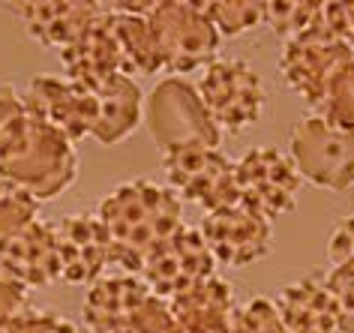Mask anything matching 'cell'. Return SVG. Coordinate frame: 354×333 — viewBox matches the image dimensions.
Instances as JSON below:
<instances>
[{"instance_id": "83f0119b", "label": "cell", "mask_w": 354, "mask_h": 333, "mask_svg": "<svg viewBox=\"0 0 354 333\" xmlns=\"http://www.w3.org/2000/svg\"><path fill=\"white\" fill-rule=\"evenodd\" d=\"M324 283L336 303V330L354 333V261L351 265H336L324 276Z\"/></svg>"}, {"instance_id": "f1b7e54d", "label": "cell", "mask_w": 354, "mask_h": 333, "mask_svg": "<svg viewBox=\"0 0 354 333\" xmlns=\"http://www.w3.org/2000/svg\"><path fill=\"white\" fill-rule=\"evenodd\" d=\"M30 306V288L0 267V333H10V327Z\"/></svg>"}, {"instance_id": "6da1fadb", "label": "cell", "mask_w": 354, "mask_h": 333, "mask_svg": "<svg viewBox=\"0 0 354 333\" xmlns=\"http://www.w3.org/2000/svg\"><path fill=\"white\" fill-rule=\"evenodd\" d=\"M96 216L111 238V267L138 276L150 249L180 229V198L153 180H129L102 196Z\"/></svg>"}, {"instance_id": "9a60e30c", "label": "cell", "mask_w": 354, "mask_h": 333, "mask_svg": "<svg viewBox=\"0 0 354 333\" xmlns=\"http://www.w3.org/2000/svg\"><path fill=\"white\" fill-rule=\"evenodd\" d=\"M10 10L24 21L28 33L39 46L55 48L60 55L105 12V3H93V0H37V3H12Z\"/></svg>"}, {"instance_id": "603a6c76", "label": "cell", "mask_w": 354, "mask_h": 333, "mask_svg": "<svg viewBox=\"0 0 354 333\" xmlns=\"http://www.w3.org/2000/svg\"><path fill=\"white\" fill-rule=\"evenodd\" d=\"M30 124L33 115L24 105V96L12 84H0V165L24 151Z\"/></svg>"}, {"instance_id": "4dcf8cb0", "label": "cell", "mask_w": 354, "mask_h": 333, "mask_svg": "<svg viewBox=\"0 0 354 333\" xmlns=\"http://www.w3.org/2000/svg\"><path fill=\"white\" fill-rule=\"evenodd\" d=\"M10 333H78V330H75L73 321L64 318V315L30 306V310L10 327Z\"/></svg>"}, {"instance_id": "9c48e42d", "label": "cell", "mask_w": 354, "mask_h": 333, "mask_svg": "<svg viewBox=\"0 0 354 333\" xmlns=\"http://www.w3.org/2000/svg\"><path fill=\"white\" fill-rule=\"evenodd\" d=\"M234 183L237 201L259 210L270 222L282 213H288L300 192V174L288 153L279 147H250L241 160H234Z\"/></svg>"}, {"instance_id": "ba28073f", "label": "cell", "mask_w": 354, "mask_h": 333, "mask_svg": "<svg viewBox=\"0 0 354 333\" xmlns=\"http://www.w3.org/2000/svg\"><path fill=\"white\" fill-rule=\"evenodd\" d=\"M162 171L168 189L177 198L201 204L210 213L216 207L234 204V160L219 153V147H180L162 153Z\"/></svg>"}, {"instance_id": "3957f363", "label": "cell", "mask_w": 354, "mask_h": 333, "mask_svg": "<svg viewBox=\"0 0 354 333\" xmlns=\"http://www.w3.org/2000/svg\"><path fill=\"white\" fill-rule=\"evenodd\" d=\"M150 28H153L159 64L174 78L196 73L201 66H210L216 60L223 37L210 24L201 10V3L189 0H162L150 10Z\"/></svg>"}, {"instance_id": "5b68a950", "label": "cell", "mask_w": 354, "mask_h": 333, "mask_svg": "<svg viewBox=\"0 0 354 333\" xmlns=\"http://www.w3.org/2000/svg\"><path fill=\"white\" fill-rule=\"evenodd\" d=\"M288 156L300 180L318 189L345 192L354 187V133L333 126L318 115L297 120L288 138Z\"/></svg>"}, {"instance_id": "1f68e13d", "label": "cell", "mask_w": 354, "mask_h": 333, "mask_svg": "<svg viewBox=\"0 0 354 333\" xmlns=\"http://www.w3.org/2000/svg\"><path fill=\"white\" fill-rule=\"evenodd\" d=\"M327 258L333 261V267L354 261V216H345L336 222L330 240H327Z\"/></svg>"}, {"instance_id": "2e32d148", "label": "cell", "mask_w": 354, "mask_h": 333, "mask_svg": "<svg viewBox=\"0 0 354 333\" xmlns=\"http://www.w3.org/2000/svg\"><path fill=\"white\" fill-rule=\"evenodd\" d=\"M96 99V117L91 138L100 144H120L145 120V93L129 75H109L96 84H87Z\"/></svg>"}, {"instance_id": "277c9868", "label": "cell", "mask_w": 354, "mask_h": 333, "mask_svg": "<svg viewBox=\"0 0 354 333\" xmlns=\"http://www.w3.org/2000/svg\"><path fill=\"white\" fill-rule=\"evenodd\" d=\"M78 178V153L75 144L55 126L33 117L28 144L19 156L0 165V180H10L37 201L57 198L73 187Z\"/></svg>"}, {"instance_id": "ac0fdd59", "label": "cell", "mask_w": 354, "mask_h": 333, "mask_svg": "<svg viewBox=\"0 0 354 333\" xmlns=\"http://www.w3.org/2000/svg\"><path fill=\"white\" fill-rule=\"evenodd\" d=\"M165 303L183 333H234V292L232 285L216 276Z\"/></svg>"}, {"instance_id": "e0dca14e", "label": "cell", "mask_w": 354, "mask_h": 333, "mask_svg": "<svg viewBox=\"0 0 354 333\" xmlns=\"http://www.w3.org/2000/svg\"><path fill=\"white\" fill-rule=\"evenodd\" d=\"M150 10L153 3H105V24H109L114 42L123 57V73L129 78L153 75L162 69L159 51L150 28Z\"/></svg>"}, {"instance_id": "484cf974", "label": "cell", "mask_w": 354, "mask_h": 333, "mask_svg": "<svg viewBox=\"0 0 354 333\" xmlns=\"http://www.w3.org/2000/svg\"><path fill=\"white\" fill-rule=\"evenodd\" d=\"M37 210L39 201L30 192H24L10 180H0V240L37 222Z\"/></svg>"}, {"instance_id": "d6a6232c", "label": "cell", "mask_w": 354, "mask_h": 333, "mask_svg": "<svg viewBox=\"0 0 354 333\" xmlns=\"http://www.w3.org/2000/svg\"><path fill=\"white\" fill-rule=\"evenodd\" d=\"M96 333H132V330H127V327H111V330H96Z\"/></svg>"}, {"instance_id": "7c38bea8", "label": "cell", "mask_w": 354, "mask_h": 333, "mask_svg": "<svg viewBox=\"0 0 354 333\" xmlns=\"http://www.w3.org/2000/svg\"><path fill=\"white\" fill-rule=\"evenodd\" d=\"M24 105L33 117H39L42 124L55 126L57 133H64L69 142L87 138L93 129L96 117V99L93 91L82 82L69 75H33L28 82V91L21 93Z\"/></svg>"}, {"instance_id": "4316f807", "label": "cell", "mask_w": 354, "mask_h": 333, "mask_svg": "<svg viewBox=\"0 0 354 333\" xmlns=\"http://www.w3.org/2000/svg\"><path fill=\"white\" fill-rule=\"evenodd\" d=\"M234 333H288L282 324L277 303L268 297H252L250 303H237Z\"/></svg>"}, {"instance_id": "cb8c5ba5", "label": "cell", "mask_w": 354, "mask_h": 333, "mask_svg": "<svg viewBox=\"0 0 354 333\" xmlns=\"http://www.w3.org/2000/svg\"><path fill=\"white\" fill-rule=\"evenodd\" d=\"M322 6L318 0H273L264 3V24H270L273 33L282 39H297L306 30H313L322 19Z\"/></svg>"}, {"instance_id": "4fadbf2b", "label": "cell", "mask_w": 354, "mask_h": 333, "mask_svg": "<svg viewBox=\"0 0 354 333\" xmlns=\"http://www.w3.org/2000/svg\"><path fill=\"white\" fill-rule=\"evenodd\" d=\"M57 256H60V283L66 285H93L111 267V238L96 213H73L55 225Z\"/></svg>"}, {"instance_id": "8fae6325", "label": "cell", "mask_w": 354, "mask_h": 333, "mask_svg": "<svg viewBox=\"0 0 354 333\" xmlns=\"http://www.w3.org/2000/svg\"><path fill=\"white\" fill-rule=\"evenodd\" d=\"M351 57H354L351 48L336 39L333 33L324 28V21L318 19L313 30H306L304 37L288 39L286 46H282L279 75L291 93H297L300 99L315 105L327 84V78Z\"/></svg>"}, {"instance_id": "7402d4cb", "label": "cell", "mask_w": 354, "mask_h": 333, "mask_svg": "<svg viewBox=\"0 0 354 333\" xmlns=\"http://www.w3.org/2000/svg\"><path fill=\"white\" fill-rule=\"evenodd\" d=\"M313 115H318L333 126H342V129H351L354 133V57L345 60V64L327 78L322 96H318V102L313 105Z\"/></svg>"}, {"instance_id": "7a4b0ae2", "label": "cell", "mask_w": 354, "mask_h": 333, "mask_svg": "<svg viewBox=\"0 0 354 333\" xmlns=\"http://www.w3.org/2000/svg\"><path fill=\"white\" fill-rule=\"evenodd\" d=\"M145 124L159 153L180 147H219L223 129L207 115L198 87L187 78H165L145 96Z\"/></svg>"}, {"instance_id": "d4e9b609", "label": "cell", "mask_w": 354, "mask_h": 333, "mask_svg": "<svg viewBox=\"0 0 354 333\" xmlns=\"http://www.w3.org/2000/svg\"><path fill=\"white\" fill-rule=\"evenodd\" d=\"M201 10L219 37H241L264 24V3L259 0H210V3H201Z\"/></svg>"}, {"instance_id": "8992f818", "label": "cell", "mask_w": 354, "mask_h": 333, "mask_svg": "<svg viewBox=\"0 0 354 333\" xmlns=\"http://www.w3.org/2000/svg\"><path fill=\"white\" fill-rule=\"evenodd\" d=\"M198 96L207 115L223 133H241L259 124L268 91L264 82L246 60H214L198 84Z\"/></svg>"}, {"instance_id": "d6986e66", "label": "cell", "mask_w": 354, "mask_h": 333, "mask_svg": "<svg viewBox=\"0 0 354 333\" xmlns=\"http://www.w3.org/2000/svg\"><path fill=\"white\" fill-rule=\"evenodd\" d=\"M277 312L288 333H333L336 303L322 274L300 276L277 297Z\"/></svg>"}, {"instance_id": "30bf717a", "label": "cell", "mask_w": 354, "mask_h": 333, "mask_svg": "<svg viewBox=\"0 0 354 333\" xmlns=\"http://www.w3.org/2000/svg\"><path fill=\"white\" fill-rule=\"evenodd\" d=\"M198 231L210 256L225 267L255 265L273 249V222L243 201L205 213Z\"/></svg>"}, {"instance_id": "52a82bcc", "label": "cell", "mask_w": 354, "mask_h": 333, "mask_svg": "<svg viewBox=\"0 0 354 333\" xmlns=\"http://www.w3.org/2000/svg\"><path fill=\"white\" fill-rule=\"evenodd\" d=\"M216 270V258L210 256L205 238L198 229L180 225L171 238H165L159 247L150 249V256L141 265V279L150 288V294L174 301L187 294L189 288L207 283Z\"/></svg>"}, {"instance_id": "44dd1931", "label": "cell", "mask_w": 354, "mask_h": 333, "mask_svg": "<svg viewBox=\"0 0 354 333\" xmlns=\"http://www.w3.org/2000/svg\"><path fill=\"white\" fill-rule=\"evenodd\" d=\"M60 64H64V75L75 78L82 84H96L109 75H127L123 73V57L114 42L109 24H105V12L78 37L73 46L60 51Z\"/></svg>"}, {"instance_id": "ffe728a7", "label": "cell", "mask_w": 354, "mask_h": 333, "mask_svg": "<svg viewBox=\"0 0 354 333\" xmlns=\"http://www.w3.org/2000/svg\"><path fill=\"white\" fill-rule=\"evenodd\" d=\"M147 297H150V288L136 274L102 276L100 283L91 285V292L84 297L82 318L93 333L111 330V327H129L132 315H136V310Z\"/></svg>"}, {"instance_id": "5bb4252c", "label": "cell", "mask_w": 354, "mask_h": 333, "mask_svg": "<svg viewBox=\"0 0 354 333\" xmlns=\"http://www.w3.org/2000/svg\"><path fill=\"white\" fill-rule=\"evenodd\" d=\"M0 267L15 276L21 285L46 288L60 283V256H57V231L51 222L24 225L21 231L0 240Z\"/></svg>"}, {"instance_id": "f546056e", "label": "cell", "mask_w": 354, "mask_h": 333, "mask_svg": "<svg viewBox=\"0 0 354 333\" xmlns=\"http://www.w3.org/2000/svg\"><path fill=\"white\" fill-rule=\"evenodd\" d=\"M127 330H132V333H183L180 324L174 321L171 310H168V303L156 294H150L147 301L138 306Z\"/></svg>"}]
</instances>
